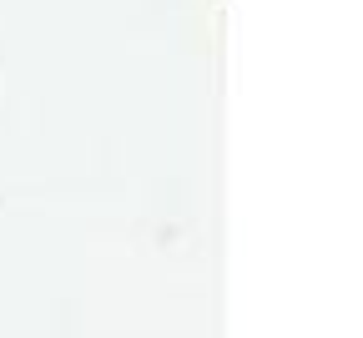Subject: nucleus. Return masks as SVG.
Returning a JSON list of instances; mask_svg holds the SVG:
<instances>
[]
</instances>
